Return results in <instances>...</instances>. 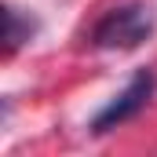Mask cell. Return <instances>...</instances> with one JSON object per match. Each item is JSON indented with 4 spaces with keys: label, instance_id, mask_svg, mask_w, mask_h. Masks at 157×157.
Wrapping results in <instances>:
<instances>
[{
    "label": "cell",
    "instance_id": "6da1fadb",
    "mask_svg": "<svg viewBox=\"0 0 157 157\" xmlns=\"http://www.w3.org/2000/svg\"><path fill=\"white\" fill-rule=\"evenodd\" d=\"M150 33H154V11L146 4H121V7H110L91 26V44L106 51H132Z\"/></svg>",
    "mask_w": 157,
    "mask_h": 157
},
{
    "label": "cell",
    "instance_id": "7a4b0ae2",
    "mask_svg": "<svg viewBox=\"0 0 157 157\" xmlns=\"http://www.w3.org/2000/svg\"><path fill=\"white\" fill-rule=\"evenodd\" d=\"M154 73L150 70H139L135 77L124 84V91L121 95H113L99 113H95V121H91V132H110V128H117V124H124V121L139 117L143 110H146V102H150V95H154Z\"/></svg>",
    "mask_w": 157,
    "mask_h": 157
},
{
    "label": "cell",
    "instance_id": "3957f363",
    "mask_svg": "<svg viewBox=\"0 0 157 157\" xmlns=\"http://www.w3.org/2000/svg\"><path fill=\"white\" fill-rule=\"evenodd\" d=\"M4 18H7V29H4V40H7V51H15L18 44H26V40L33 37V29H37V22L33 18H26L15 4H7V11H4Z\"/></svg>",
    "mask_w": 157,
    "mask_h": 157
}]
</instances>
